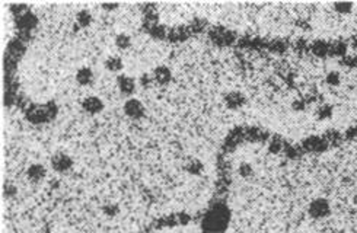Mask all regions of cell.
Returning a JSON list of instances; mask_svg holds the SVG:
<instances>
[{
    "label": "cell",
    "instance_id": "cell-8",
    "mask_svg": "<svg viewBox=\"0 0 357 233\" xmlns=\"http://www.w3.org/2000/svg\"><path fill=\"white\" fill-rule=\"evenodd\" d=\"M152 76L156 85H159V86H166V85L172 80V72H171V69H169L168 66L160 64V66H156V67L153 69Z\"/></svg>",
    "mask_w": 357,
    "mask_h": 233
},
{
    "label": "cell",
    "instance_id": "cell-4",
    "mask_svg": "<svg viewBox=\"0 0 357 233\" xmlns=\"http://www.w3.org/2000/svg\"><path fill=\"white\" fill-rule=\"evenodd\" d=\"M51 168L57 174H67L73 168V157L64 152H57L51 156L50 159Z\"/></svg>",
    "mask_w": 357,
    "mask_h": 233
},
{
    "label": "cell",
    "instance_id": "cell-14",
    "mask_svg": "<svg viewBox=\"0 0 357 233\" xmlns=\"http://www.w3.org/2000/svg\"><path fill=\"white\" fill-rule=\"evenodd\" d=\"M332 9L338 13V15H350L355 9V3L350 1H338L332 4Z\"/></svg>",
    "mask_w": 357,
    "mask_h": 233
},
{
    "label": "cell",
    "instance_id": "cell-17",
    "mask_svg": "<svg viewBox=\"0 0 357 233\" xmlns=\"http://www.w3.org/2000/svg\"><path fill=\"white\" fill-rule=\"evenodd\" d=\"M325 83H327L328 86H332V88L340 86V83H341V75H340V72H337V70L328 72L327 76H325Z\"/></svg>",
    "mask_w": 357,
    "mask_h": 233
},
{
    "label": "cell",
    "instance_id": "cell-6",
    "mask_svg": "<svg viewBox=\"0 0 357 233\" xmlns=\"http://www.w3.org/2000/svg\"><path fill=\"white\" fill-rule=\"evenodd\" d=\"M105 108V104L100 96L97 95H89L82 101V109L89 114V115H98L101 114Z\"/></svg>",
    "mask_w": 357,
    "mask_h": 233
},
{
    "label": "cell",
    "instance_id": "cell-19",
    "mask_svg": "<svg viewBox=\"0 0 357 233\" xmlns=\"http://www.w3.org/2000/svg\"><path fill=\"white\" fill-rule=\"evenodd\" d=\"M102 213H103L106 217L112 219V217L118 216V213H120V207H118L115 203H108V204H105V206L102 207Z\"/></svg>",
    "mask_w": 357,
    "mask_h": 233
},
{
    "label": "cell",
    "instance_id": "cell-20",
    "mask_svg": "<svg viewBox=\"0 0 357 233\" xmlns=\"http://www.w3.org/2000/svg\"><path fill=\"white\" fill-rule=\"evenodd\" d=\"M340 64L347 67V69H355L357 67V55H349V54H344L340 60Z\"/></svg>",
    "mask_w": 357,
    "mask_h": 233
},
{
    "label": "cell",
    "instance_id": "cell-25",
    "mask_svg": "<svg viewBox=\"0 0 357 233\" xmlns=\"http://www.w3.org/2000/svg\"><path fill=\"white\" fill-rule=\"evenodd\" d=\"M102 7L103 9H117L118 4H102Z\"/></svg>",
    "mask_w": 357,
    "mask_h": 233
},
{
    "label": "cell",
    "instance_id": "cell-21",
    "mask_svg": "<svg viewBox=\"0 0 357 233\" xmlns=\"http://www.w3.org/2000/svg\"><path fill=\"white\" fill-rule=\"evenodd\" d=\"M312 50H313V52H315L316 55H325L327 51H328V46L319 41V43H315V44H313Z\"/></svg>",
    "mask_w": 357,
    "mask_h": 233
},
{
    "label": "cell",
    "instance_id": "cell-22",
    "mask_svg": "<svg viewBox=\"0 0 357 233\" xmlns=\"http://www.w3.org/2000/svg\"><path fill=\"white\" fill-rule=\"evenodd\" d=\"M305 108L306 104L304 99H296V101L292 102V109L296 111V112H302V111H305Z\"/></svg>",
    "mask_w": 357,
    "mask_h": 233
},
{
    "label": "cell",
    "instance_id": "cell-13",
    "mask_svg": "<svg viewBox=\"0 0 357 233\" xmlns=\"http://www.w3.org/2000/svg\"><path fill=\"white\" fill-rule=\"evenodd\" d=\"M94 22V16L89 10H80L76 13V25L77 28H88L92 25Z\"/></svg>",
    "mask_w": 357,
    "mask_h": 233
},
{
    "label": "cell",
    "instance_id": "cell-24",
    "mask_svg": "<svg viewBox=\"0 0 357 233\" xmlns=\"http://www.w3.org/2000/svg\"><path fill=\"white\" fill-rule=\"evenodd\" d=\"M152 82H154V80H153L152 73H151V75H143L142 79H140V85H142V86H145V88H146V86H149V85H152Z\"/></svg>",
    "mask_w": 357,
    "mask_h": 233
},
{
    "label": "cell",
    "instance_id": "cell-10",
    "mask_svg": "<svg viewBox=\"0 0 357 233\" xmlns=\"http://www.w3.org/2000/svg\"><path fill=\"white\" fill-rule=\"evenodd\" d=\"M75 80L77 82V85H80L83 88L85 86H91L94 83V80H95V73H94V70L91 67L82 66V67L77 69L76 73H75Z\"/></svg>",
    "mask_w": 357,
    "mask_h": 233
},
{
    "label": "cell",
    "instance_id": "cell-16",
    "mask_svg": "<svg viewBox=\"0 0 357 233\" xmlns=\"http://www.w3.org/2000/svg\"><path fill=\"white\" fill-rule=\"evenodd\" d=\"M187 172L191 174V175H200L204 171V165L200 160H190L185 166Z\"/></svg>",
    "mask_w": 357,
    "mask_h": 233
},
{
    "label": "cell",
    "instance_id": "cell-3",
    "mask_svg": "<svg viewBox=\"0 0 357 233\" xmlns=\"http://www.w3.org/2000/svg\"><path fill=\"white\" fill-rule=\"evenodd\" d=\"M123 111H124L126 117H128L133 121H140L146 117V106L140 99H137L134 96L126 99V102L123 105Z\"/></svg>",
    "mask_w": 357,
    "mask_h": 233
},
{
    "label": "cell",
    "instance_id": "cell-12",
    "mask_svg": "<svg viewBox=\"0 0 357 233\" xmlns=\"http://www.w3.org/2000/svg\"><path fill=\"white\" fill-rule=\"evenodd\" d=\"M114 44H115V47L120 50V51H126V50H130L131 48V46H133V40H131V37L126 34V32H120V34H117L115 35V38H114Z\"/></svg>",
    "mask_w": 357,
    "mask_h": 233
},
{
    "label": "cell",
    "instance_id": "cell-2",
    "mask_svg": "<svg viewBox=\"0 0 357 233\" xmlns=\"http://www.w3.org/2000/svg\"><path fill=\"white\" fill-rule=\"evenodd\" d=\"M307 214L313 220H324L331 214V204L327 198H315L307 206Z\"/></svg>",
    "mask_w": 357,
    "mask_h": 233
},
{
    "label": "cell",
    "instance_id": "cell-5",
    "mask_svg": "<svg viewBox=\"0 0 357 233\" xmlns=\"http://www.w3.org/2000/svg\"><path fill=\"white\" fill-rule=\"evenodd\" d=\"M247 96L241 91H229L223 95V104L230 111H238L247 104Z\"/></svg>",
    "mask_w": 357,
    "mask_h": 233
},
{
    "label": "cell",
    "instance_id": "cell-23",
    "mask_svg": "<svg viewBox=\"0 0 357 233\" xmlns=\"http://www.w3.org/2000/svg\"><path fill=\"white\" fill-rule=\"evenodd\" d=\"M16 192H18V191H16V186H15V185H9V184H7V185L4 186V197H6V198L15 197Z\"/></svg>",
    "mask_w": 357,
    "mask_h": 233
},
{
    "label": "cell",
    "instance_id": "cell-18",
    "mask_svg": "<svg viewBox=\"0 0 357 233\" xmlns=\"http://www.w3.org/2000/svg\"><path fill=\"white\" fill-rule=\"evenodd\" d=\"M238 174L242 177V178H250L254 175V168L248 163V162H242L238 168Z\"/></svg>",
    "mask_w": 357,
    "mask_h": 233
},
{
    "label": "cell",
    "instance_id": "cell-9",
    "mask_svg": "<svg viewBox=\"0 0 357 233\" xmlns=\"http://www.w3.org/2000/svg\"><path fill=\"white\" fill-rule=\"evenodd\" d=\"M46 175H47V169L43 163H32L26 169V178L32 184L41 182L46 178Z\"/></svg>",
    "mask_w": 357,
    "mask_h": 233
},
{
    "label": "cell",
    "instance_id": "cell-7",
    "mask_svg": "<svg viewBox=\"0 0 357 233\" xmlns=\"http://www.w3.org/2000/svg\"><path fill=\"white\" fill-rule=\"evenodd\" d=\"M117 88H118V91H120L123 95H126L128 98H131L133 93L136 92L137 85H136V80L131 78V76L123 75V73H121V75L117 76Z\"/></svg>",
    "mask_w": 357,
    "mask_h": 233
},
{
    "label": "cell",
    "instance_id": "cell-1",
    "mask_svg": "<svg viewBox=\"0 0 357 233\" xmlns=\"http://www.w3.org/2000/svg\"><path fill=\"white\" fill-rule=\"evenodd\" d=\"M228 225V213L226 208H214L208 213V216L204 220V228L211 232H219Z\"/></svg>",
    "mask_w": 357,
    "mask_h": 233
},
{
    "label": "cell",
    "instance_id": "cell-15",
    "mask_svg": "<svg viewBox=\"0 0 357 233\" xmlns=\"http://www.w3.org/2000/svg\"><path fill=\"white\" fill-rule=\"evenodd\" d=\"M332 112H334V109H332V106L330 104L319 105L318 109H316V118L321 120V121H324V120H330L332 117Z\"/></svg>",
    "mask_w": 357,
    "mask_h": 233
},
{
    "label": "cell",
    "instance_id": "cell-11",
    "mask_svg": "<svg viewBox=\"0 0 357 233\" xmlns=\"http://www.w3.org/2000/svg\"><path fill=\"white\" fill-rule=\"evenodd\" d=\"M103 66L105 69L109 72V73H115V75H121L123 69H124V61L120 55H109L105 58L103 61Z\"/></svg>",
    "mask_w": 357,
    "mask_h": 233
}]
</instances>
